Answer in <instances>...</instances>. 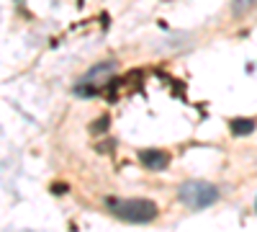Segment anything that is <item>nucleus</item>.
<instances>
[{"label": "nucleus", "instance_id": "6e6552de", "mask_svg": "<svg viewBox=\"0 0 257 232\" xmlns=\"http://www.w3.org/2000/svg\"><path fill=\"white\" fill-rule=\"evenodd\" d=\"M254 209H257V204H254Z\"/></svg>", "mask_w": 257, "mask_h": 232}, {"label": "nucleus", "instance_id": "f257e3e1", "mask_svg": "<svg viewBox=\"0 0 257 232\" xmlns=\"http://www.w3.org/2000/svg\"><path fill=\"white\" fill-rule=\"evenodd\" d=\"M105 206H108V212L121 219V222H128V224H149L160 217V209L155 201L149 199H121V196H108L105 199Z\"/></svg>", "mask_w": 257, "mask_h": 232}, {"label": "nucleus", "instance_id": "0eeeda50", "mask_svg": "<svg viewBox=\"0 0 257 232\" xmlns=\"http://www.w3.org/2000/svg\"><path fill=\"white\" fill-rule=\"evenodd\" d=\"M64 191H67V186H64V183H62V186H59V183L54 186V194H64Z\"/></svg>", "mask_w": 257, "mask_h": 232}, {"label": "nucleus", "instance_id": "423d86ee", "mask_svg": "<svg viewBox=\"0 0 257 232\" xmlns=\"http://www.w3.org/2000/svg\"><path fill=\"white\" fill-rule=\"evenodd\" d=\"M105 129H108V116H103V119L93 121V126H90L93 134H100V132H105Z\"/></svg>", "mask_w": 257, "mask_h": 232}, {"label": "nucleus", "instance_id": "20e7f679", "mask_svg": "<svg viewBox=\"0 0 257 232\" xmlns=\"http://www.w3.org/2000/svg\"><path fill=\"white\" fill-rule=\"evenodd\" d=\"M229 129H231V134H237V137L249 134L254 129V119H231L229 121Z\"/></svg>", "mask_w": 257, "mask_h": 232}, {"label": "nucleus", "instance_id": "f03ea898", "mask_svg": "<svg viewBox=\"0 0 257 232\" xmlns=\"http://www.w3.org/2000/svg\"><path fill=\"white\" fill-rule=\"evenodd\" d=\"M178 199L188 209H206L219 201V188L208 181H185L178 186Z\"/></svg>", "mask_w": 257, "mask_h": 232}, {"label": "nucleus", "instance_id": "39448f33", "mask_svg": "<svg viewBox=\"0 0 257 232\" xmlns=\"http://www.w3.org/2000/svg\"><path fill=\"white\" fill-rule=\"evenodd\" d=\"M252 8H257V0H231V13L234 16H244Z\"/></svg>", "mask_w": 257, "mask_h": 232}, {"label": "nucleus", "instance_id": "7ed1b4c3", "mask_svg": "<svg viewBox=\"0 0 257 232\" xmlns=\"http://www.w3.org/2000/svg\"><path fill=\"white\" fill-rule=\"evenodd\" d=\"M139 163L152 173H160L170 165V152L160 150V147H147V150H139Z\"/></svg>", "mask_w": 257, "mask_h": 232}]
</instances>
